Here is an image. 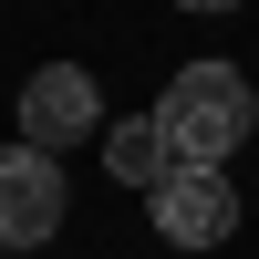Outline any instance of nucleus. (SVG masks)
Returning <instances> with one entry per match:
<instances>
[{"label":"nucleus","mask_w":259,"mask_h":259,"mask_svg":"<svg viewBox=\"0 0 259 259\" xmlns=\"http://www.w3.org/2000/svg\"><path fill=\"white\" fill-rule=\"evenodd\" d=\"M145 218H156L166 249H218L228 228H239V187H228L218 166H177V177L145 197Z\"/></svg>","instance_id":"obj_3"},{"label":"nucleus","mask_w":259,"mask_h":259,"mask_svg":"<svg viewBox=\"0 0 259 259\" xmlns=\"http://www.w3.org/2000/svg\"><path fill=\"white\" fill-rule=\"evenodd\" d=\"M177 11H239V0H177Z\"/></svg>","instance_id":"obj_6"},{"label":"nucleus","mask_w":259,"mask_h":259,"mask_svg":"<svg viewBox=\"0 0 259 259\" xmlns=\"http://www.w3.org/2000/svg\"><path fill=\"white\" fill-rule=\"evenodd\" d=\"M104 177H124V187H145V197H156L166 177H177V145H166V124L156 114H124V124H104Z\"/></svg>","instance_id":"obj_5"},{"label":"nucleus","mask_w":259,"mask_h":259,"mask_svg":"<svg viewBox=\"0 0 259 259\" xmlns=\"http://www.w3.org/2000/svg\"><path fill=\"white\" fill-rule=\"evenodd\" d=\"M156 124H166V145H177V166H228L259 135V94H249L239 62H187L156 94Z\"/></svg>","instance_id":"obj_1"},{"label":"nucleus","mask_w":259,"mask_h":259,"mask_svg":"<svg viewBox=\"0 0 259 259\" xmlns=\"http://www.w3.org/2000/svg\"><path fill=\"white\" fill-rule=\"evenodd\" d=\"M62 166L41 156V145H0V249H41L62 228Z\"/></svg>","instance_id":"obj_4"},{"label":"nucleus","mask_w":259,"mask_h":259,"mask_svg":"<svg viewBox=\"0 0 259 259\" xmlns=\"http://www.w3.org/2000/svg\"><path fill=\"white\" fill-rule=\"evenodd\" d=\"M104 135V94L83 62H41L31 83H21V145H41V156H62V145Z\"/></svg>","instance_id":"obj_2"}]
</instances>
